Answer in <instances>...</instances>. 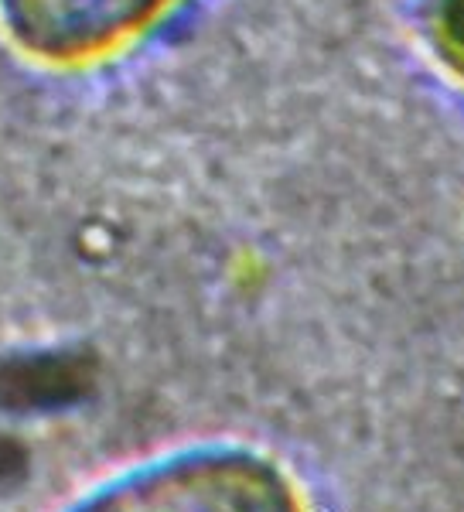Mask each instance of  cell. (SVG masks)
<instances>
[{
	"label": "cell",
	"instance_id": "1",
	"mask_svg": "<svg viewBox=\"0 0 464 512\" xmlns=\"http://www.w3.org/2000/svg\"><path fill=\"white\" fill-rule=\"evenodd\" d=\"M171 0H0L4 24L24 52L82 62L144 31Z\"/></svg>",
	"mask_w": 464,
	"mask_h": 512
},
{
	"label": "cell",
	"instance_id": "2",
	"mask_svg": "<svg viewBox=\"0 0 464 512\" xmlns=\"http://www.w3.org/2000/svg\"><path fill=\"white\" fill-rule=\"evenodd\" d=\"M110 512H280L277 492L263 489L250 475H226L222 485L205 478V489L198 485H178V489L140 492L120 499Z\"/></svg>",
	"mask_w": 464,
	"mask_h": 512
},
{
	"label": "cell",
	"instance_id": "3",
	"mask_svg": "<svg viewBox=\"0 0 464 512\" xmlns=\"http://www.w3.org/2000/svg\"><path fill=\"white\" fill-rule=\"evenodd\" d=\"M417 11L430 52L464 79V0H420Z\"/></svg>",
	"mask_w": 464,
	"mask_h": 512
}]
</instances>
